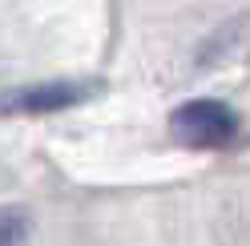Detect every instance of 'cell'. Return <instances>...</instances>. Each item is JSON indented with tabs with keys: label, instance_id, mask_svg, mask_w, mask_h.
<instances>
[{
	"label": "cell",
	"instance_id": "3957f363",
	"mask_svg": "<svg viewBox=\"0 0 250 246\" xmlns=\"http://www.w3.org/2000/svg\"><path fill=\"white\" fill-rule=\"evenodd\" d=\"M28 234V218L21 210H0V246H21Z\"/></svg>",
	"mask_w": 250,
	"mask_h": 246
},
{
	"label": "cell",
	"instance_id": "7a4b0ae2",
	"mask_svg": "<svg viewBox=\"0 0 250 246\" xmlns=\"http://www.w3.org/2000/svg\"><path fill=\"white\" fill-rule=\"evenodd\" d=\"M81 101V89L73 85H37V89H24V93L8 97L4 109H21V113H57L65 105Z\"/></svg>",
	"mask_w": 250,
	"mask_h": 246
},
{
	"label": "cell",
	"instance_id": "6da1fadb",
	"mask_svg": "<svg viewBox=\"0 0 250 246\" xmlns=\"http://www.w3.org/2000/svg\"><path fill=\"white\" fill-rule=\"evenodd\" d=\"M169 133L186 142L190 149H226L238 137V117L222 101H186L169 117Z\"/></svg>",
	"mask_w": 250,
	"mask_h": 246
}]
</instances>
